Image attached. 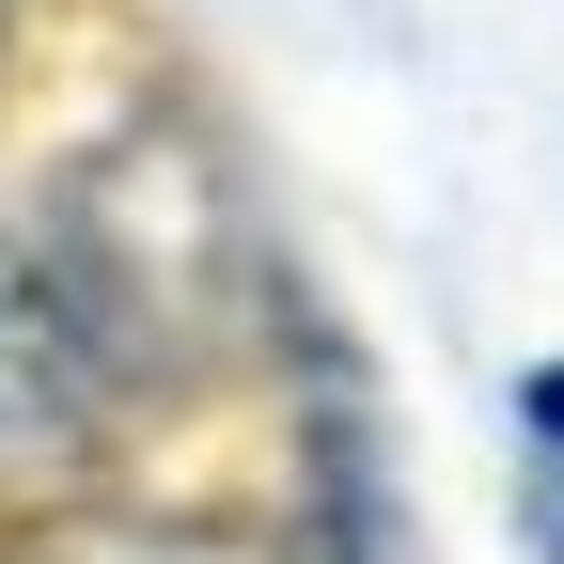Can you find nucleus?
Here are the masks:
<instances>
[{
    "label": "nucleus",
    "mask_w": 564,
    "mask_h": 564,
    "mask_svg": "<svg viewBox=\"0 0 564 564\" xmlns=\"http://www.w3.org/2000/svg\"><path fill=\"white\" fill-rule=\"evenodd\" d=\"M95 455V329L63 314V282L0 236V502L63 486Z\"/></svg>",
    "instance_id": "nucleus-1"
},
{
    "label": "nucleus",
    "mask_w": 564,
    "mask_h": 564,
    "mask_svg": "<svg viewBox=\"0 0 564 564\" xmlns=\"http://www.w3.org/2000/svg\"><path fill=\"white\" fill-rule=\"evenodd\" d=\"M533 440H549V455H564V377H533Z\"/></svg>",
    "instance_id": "nucleus-2"
}]
</instances>
